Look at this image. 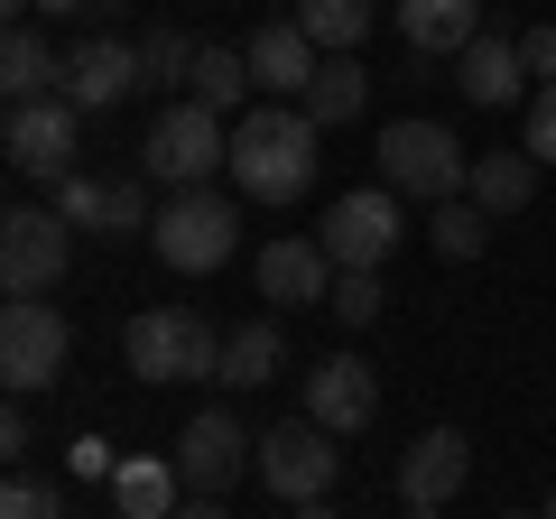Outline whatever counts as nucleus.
Segmentation results:
<instances>
[{
	"label": "nucleus",
	"instance_id": "ddd939ff",
	"mask_svg": "<svg viewBox=\"0 0 556 519\" xmlns=\"http://www.w3.org/2000/svg\"><path fill=\"white\" fill-rule=\"evenodd\" d=\"M306 418H316L325 436H362V427L380 418V380H371V362H362V353L316 362V371H306Z\"/></svg>",
	"mask_w": 556,
	"mask_h": 519
},
{
	"label": "nucleus",
	"instance_id": "7c9ffc66",
	"mask_svg": "<svg viewBox=\"0 0 556 519\" xmlns=\"http://www.w3.org/2000/svg\"><path fill=\"white\" fill-rule=\"evenodd\" d=\"M519 149H529L538 167H556V84H538V93H529V140H519Z\"/></svg>",
	"mask_w": 556,
	"mask_h": 519
},
{
	"label": "nucleus",
	"instance_id": "aec40b11",
	"mask_svg": "<svg viewBox=\"0 0 556 519\" xmlns=\"http://www.w3.org/2000/svg\"><path fill=\"white\" fill-rule=\"evenodd\" d=\"M464 195H473V204H482L492 223H501V214H519V204L538 195V159H529V149H492V159H473Z\"/></svg>",
	"mask_w": 556,
	"mask_h": 519
},
{
	"label": "nucleus",
	"instance_id": "2eb2a0df",
	"mask_svg": "<svg viewBox=\"0 0 556 519\" xmlns=\"http://www.w3.org/2000/svg\"><path fill=\"white\" fill-rule=\"evenodd\" d=\"M241 56H251V84H260V93H269V102H306V84H316L325 47L306 38L298 20H269V28H260L251 47H241Z\"/></svg>",
	"mask_w": 556,
	"mask_h": 519
},
{
	"label": "nucleus",
	"instance_id": "4be33fe9",
	"mask_svg": "<svg viewBox=\"0 0 556 519\" xmlns=\"http://www.w3.org/2000/svg\"><path fill=\"white\" fill-rule=\"evenodd\" d=\"M186 93H195L204 112H241V102L260 93V84H251V56H241V47H195V75H186Z\"/></svg>",
	"mask_w": 556,
	"mask_h": 519
},
{
	"label": "nucleus",
	"instance_id": "0eeeda50",
	"mask_svg": "<svg viewBox=\"0 0 556 519\" xmlns=\"http://www.w3.org/2000/svg\"><path fill=\"white\" fill-rule=\"evenodd\" d=\"M65 251H75L65 214H47V204H10L0 214V288L10 298H47L65 279Z\"/></svg>",
	"mask_w": 556,
	"mask_h": 519
},
{
	"label": "nucleus",
	"instance_id": "6e6552de",
	"mask_svg": "<svg viewBox=\"0 0 556 519\" xmlns=\"http://www.w3.org/2000/svg\"><path fill=\"white\" fill-rule=\"evenodd\" d=\"M65 362H75V334H65V316L47 298H10V306H0V380H10L20 400L47 390Z\"/></svg>",
	"mask_w": 556,
	"mask_h": 519
},
{
	"label": "nucleus",
	"instance_id": "412c9836",
	"mask_svg": "<svg viewBox=\"0 0 556 519\" xmlns=\"http://www.w3.org/2000/svg\"><path fill=\"white\" fill-rule=\"evenodd\" d=\"M0 93H10V102L65 93V56L38 38V28H10V47H0Z\"/></svg>",
	"mask_w": 556,
	"mask_h": 519
},
{
	"label": "nucleus",
	"instance_id": "5701e85b",
	"mask_svg": "<svg viewBox=\"0 0 556 519\" xmlns=\"http://www.w3.org/2000/svg\"><path fill=\"white\" fill-rule=\"evenodd\" d=\"M371 0H298V28L325 47V56H362V38H371Z\"/></svg>",
	"mask_w": 556,
	"mask_h": 519
},
{
	"label": "nucleus",
	"instance_id": "e433bc0d",
	"mask_svg": "<svg viewBox=\"0 0 556 519\" xmlns=\"http://www.w3.org/2000/svg\"><path fill=\"white\" fill-rule=\"evenodd\" d=\"M298 519H343V510H325V501H298Z\"/></svg>",
	"mask_w": 556,
	"mask_h": 519
},
{
	"label": "nucleus",
	"instance_id": "1a4fd4ad",
	"mask_svg": "<svg viewBox=\"0 0 556 519\" xmlns=\"http://www.w3.org/2000/svg\"><path fill=\"white\" fill-rule=\"evenodd\" d=\"M316 241H325L334 269H380V260L399 251V186H353V195H334L325 223H316Z\"/></svg>",
	"mask_w": 556,
	"mask_h": 519
},
{
	"label": "nucleus",
	"instance_id": "20e7f679",
	"mask_svg": "<svg viewBox=\"0 0 556 519\" xmlns=\"http://www.w3.org/2000/svg\"><path fill=\"white\" fill-rule=\"evenodd\" d=\"M121 353H130L139 380H204V371H223V334L195 316V306H149V316H130Z\"/></svg>",
	"mask_w": 556,
	"mask_h": 519
},
{
	"label": "nucleus",
	"instance_id": "58836bf2",
	"mask_svg": "<svg viewBox=\"0 0 556 519\" xmlns=\"http://www.w3.org/2000/svg\"><path fill=\"white\" fill-rule=\"evenodd\" d=\"M408 519H437V510H427V501H408Z\"/></svg>",
	"mask_w": 556,
	"mask_h": 519
},
{
	"label": "nucleus",
	"instance_id": "39448f33",
	"mask_svg": "<svg viewBox=\"0 0 556 519\" xmlns=\"http://www.w3.org/2000/svg\"><path fill=\"white\" fill-rule=\"evenodd\" d=\"M139 167H149L159 186H204L214 167H232V130H223V112H204V102L186 93V102H167V112L149 121Z\"/></svg>",
	"mask_w": 556,
	"mask_h": 519
},
{
	"label": "nucleus",
	"instance_id": "72a5a7b5",
	"mask_svg": "<svg viewBox=\"0 0 556 519\" xmlns=\"http://www.w3.org/2000/svg\"><path fill=\"white\" fill-rule=\"evenodd\" d=\"M75 473H84V482H93V473H102V482H112V473H121V464H112V445H102V436H84V445H75Z\"/></svg>",
	"mask_w": 556,
	"mask_h": 519
},
{
	"label": "nucleus",
	"instance_id": "f8f14e48",
	"mask_svg": "<svg viewBox=\"0 0 556 519\" xmlns=\"http://www.w3.org/2000/svg\"><path fill=\"white\" fill-rule=\"evenodd\" d=\"M149 93V56H139L130 38H84L75 56H65V102L75 112H112V102Z\"/></svg>",
	"mask_w": 556,
	"mask_h": 519
},
{
	"label": "nucleus",
	"instance_id": "cd10ccee",
	"mask_svg": "<svg viewBox=\"0 0 556 519\" xmlns=\"http://www.w3.org/2000/svg\"><path fill=\"white\" fill-rule=\"evenodd\" d=\"M325 306H334L343 325H371L380 306H390V288H380V269H334V298Z\"/></svg>",
	"mask_w": 556,
	"mask_h": 519
},
{
	"label": "nucleus",
	"instance_id": "f257e3e1",
	"mask_svg": "<svg viewBox=\"0 0 556 519\" xmlns=\"http://www.w3.org/2000/svg\"><path fill=\"white\" fill-rule=\"evenodd\" d=\"M316 130L325 121L306 112V102H251V112L232 121V186L251 204H298L306 186H316Z\"/></svg>",
	"mask_w": 556,
	"mask_h": 519
},
{
	"label": "nucleus",
	"instance_id": "423d86ee",
	"mask_svg": "<svg viewBox=\"0 0 556 519\" xmlns=\"http://www.w3.org/2000/svg\"><path fill=\"white\" fill-rule=\"evenodd\" d=\"M10 167H20L28 186H65L75 177V149H84V112L65 93H38V102H10Z\"/></svg>",
	"mask_w": 556,
	"mask_h": 519
},
{
	"label": "nucleus",
	"instance_id": "bb28decb",
	"mask_svg": "<svg viewBox=\"0 0 556 519\" xmlns=\"http://www.w3.org/2000/svg\"><path fill=\"white\" fill-rule=\"evenodd\" d=\"M427 241H437L445 260H482V241H492V214H482L473 195H445V204H427Z\"/></svg>",
	"mask_w": 556,
	"mask_h": 519
},
{
	"label": "nucleus",
	"instance_id": "ea45409f",
	"mask_svg": "<svg viewBox=\"0 0 556 519\" xmlns=\"http://www.w3.org/2000/svg\"><path fill=\"white\" fill-rule=\"evenodd\" d=\"M501 519H547V510H501Z\"/></svg>",
	"mask_w": 556,
	"mask_h": 519
},
{
	"label": "nucleus",
	"instance_id": "c85d7f7f",
	"mask_svg": "<svg viewBox=\"0 0 556 519\" xmlns=\"http://www.w3.org/2000/svg\"><path fill=\"white\" fill-rule=\"evenodd\" d=\"M139 56H149V84H186V75H195V38H177V28L139 38Z\"/></svg>",
	"mask_w": 556,
	"mask_h": 519
},
{
	"label": "nucleus",
	"instance_id": "a211bd4d",
	"mask_svg": "<svg viewBox=\"0 0 556 519\" xmlns=\"http://www.w3.org/2000/svg\"><path fill=\"white\" fill-rule=\"evenodd\" d=\"M455 84H464V102L501 112V102L529 93V56H519V38H473V47L455 56Z\"/></svg>",
	"mask_w": 556,
	"mask_h": 519
},
{
	"label": "nucleus",
	"instance_id": "4c0bfd02",
	"mask_svg": "<svg viewBox=\"0 0 556 519\" xmlns=\"http://www.w3.org/2000/svg\"><path fill=\"white\" fill-rule=\"evenodd\" d=\"M0 10H10V20H20V10H38V0H0Z\"/></svg>",
	"mask_w": 556,
	"mask_h": 519
},
{
	"label": "nucleus",
	"instance_id": "2f4dec72",
	"mask_svg": "<svg viewBox=\"0 0 556 519\" xmlns=\"http://www.w3.org/2000/svg\"><path fill=\"white\" fill-rule=\"evenodd\" d=\"M519 56H529L538 84H556V28H529V38H519Z\"/></svg>",
	"mask_w": 556,
	"mask_h": 519
},
{
	"label": "nucleus",
	"instance_id": "c9c22d12",
	"mask_svg": "<svg viewBox=\"0 0 556 519\" xmlns=\"http://www.w3.org/2000/svg\"><path fill=\"white\" fill-rule=\"evenodd\" d=\"M47 20H93V0H38Z\"/></svg>",
	"mask_w": 556,
	"mask_h": 519
},
{
	"label": "nucleus",
	"instance_id": "dca6fc26",
	"mask_svg": "<svg viewBox=\"0 0 556 519\" xmlns=\"http://www.w3.org/2000/svg\"><path fill=\"white\" fill-rule=\"evenodd\" d=\"M56 214L75 223V232H149V223H159L130 177H65L56 186Z\"/></svg>",
	"mask_w": 556,
	"mask_h": 519
},
{
	"label": "nucleus",
	"instance_id": "f03ea898",
	"mask_svg": "<svg viewBox=\"0 0 556 519\" xmlns=\"http://www.w3.org/2000/svg\"><path fill=\"white\" fill-rule=\"evenodd\" d=\"M149 251H159L177 279H204V269H223V260L241 251V204L214 195V186H177V195L159 204V223H149Z\"/></svg>",
	"mask_w": 556,
	"mask_h": 519
},
{
	"label": "nucleus",
	"instance_id": "9b49d317",
	"mask_svg": "<svg viewBox=\"0 0 556 519\" xmlns=\"http://www.w3.org/2000/svg\"><path fill=\"white\" fill-rule=\"evenodd\" d=\"M241 464H260V436L232 418V408H204V418L177 427V473H186V492H223Z\"/></svg>",
	"mask_w": 556,
	"mask_h": 519
},
{
	"label": "nucleus",
	"instance_id": "c756f323",
	"mask_svg": "<svg viewBox=\"0 0 556 519\" xmlns=\"http://www.w3.org/2000/svg\"><path fill=\"white\" fill-rule=\"evenodd\" d=\"M0 519H65V492H47V482H10V492H0Z\"/></svg>",
	"mask_w": 556,
	"mask_h": 519
},
{
	"label": "nucleus",
	"instance_id": "b1692460",
	"mask_svg": "<svg viewBox=\"0 0 556 519\" xmlns=\"http://www.w3.org/2000/svg\"><path fill=\"white\" fill-rule=\"evenodd\" d=\"M278 362H288V334L278 325H241V334H223V371L232 390H260V380H278Z\"/></svg>",
	"mask_w": 556,
	"mask_h": 519
},
{
	"label": "nucleus",
	"instance_id": "473e14b6",
	"mask_svg": "<svg viewBox=\"0 0 556 519\" xmlns=\"http://www.w3.org/2000/svg\"><path fill=\"white\" fill-rule=\"evenodd\" d=\"M28 445H38V427H28V408L10 400V408H0V455H28Z\"/></svg>",
	"mask_w": 556,
	"mask_h": 519
},
{
	"label": "nucleus",
	"instance_id": "a19ab883",
	"mask_svg": "<svg viewBox=\"0 0 556 519\" xmlns=\"http://www.w3.org/2000/svg\"><path fill=\"white\" fill-rule=\"evenodd\" d=\"M547 519H556V492H547Z\"/></svg>",
	"mask_w": 556,
	"mask_h": 519
},
{
	"label": "nucleus",
	"instance_id": "a878e982",
	"mask_svg": "<svg viewBox=\"0 0 556 519\" xmlns=\"http://www.w3.org/2000/svg\"><path fill=\"white\" fill-rule=\"evenodd\" d=\"M362 102H371V75H362V56H325V65H316V84H306V112L334 130V121H353Z\"/></svg>",
	"mask_w": 556,
	"mask_h": 519
},
{
	"label": "nucleus",
	"instance_id": "9d476101",
	"mask_svg": "<svg viewBox=\"0 0 556 519\" xmlns=\"http://www.w3.org/2000/svg\"><path fill=\"white\" fill-rule=\"evenodd\" d=\"M334 436H325L316 418H288V427H269L260 436V482H269L278 501H325L334 492Z\"/></svg>",
	"mask_w": 556,
	"mask_h": 519
},
{
	"label": "nucleus",
	"instance_id": "6ab92c4d",
	"mask_svg": "<svg viewBox=\"0 0 556 519\" xmlns=\"http://www.w3.org/2000/svg\"><path fill=\"white\" fill-rule=\"evenodd\" d=\"M399 38L417 56H464L482 38V0H399Z\"/></svg>",
	"mask_w": 556,
	"mask_h": 519
},
{
	"label": "nucleus",
	"instance_id": "393cba45",
	"mask_svg": "<svg viewBox=\"0 0 556 519\" xmlns=\"http://www.w3.org/2000/svg\"><path fill=\"white\" fill-rule=\"evenodd\" d=\"M177 464H121V473H112V501H121V519H167V510H177Z\"/></svg>",
	"mask_w": 556,
	"mask_h": 519
},
{
	"label": "nucleus",
	"instance_id": "7ed1b4c3",
	"mask_svg": "<svg viewBox=\"0 0 556 519\" xmlns=\"http://www.w3.org/2000/svg\"><path fill=\"white\" fill-rule=\"evenodd\" d=\"M464 177H473V159H464V140L445 121H390L380 130V186H399L417 204H445V195H464Z\"/></svg>",
	"mask_w": 556,
	"mask_h": 519
},
{
	"label": "nucleus",
	"instance_id": "f3484780",
	"mask_svg": "<svg viewBox=\"0 0 556 519\" xmlns=\"http://www.w3.org/2000/svg\"><path fill=\"white\" fill-rule=\"evenodd\" d=\"M260 298L325 306V298H334V260H325V241H269V251H260Z\"/></svg>",
	"mask_w": 556,
	"mask_h": 519
},
{
	"label": "nucleus",
	"instance_id": "f704fd0d",
	"mask_svg": "<svg viewBox=\"0 0 556 519\" xmlns=\"http://www.w3.org/2000/svg\"><path fill=\"white\" fill-rule=\"evenodd\" d=\"M167 519H232V510H214V492H195L186 510H167Z\"/></svg>",
	"mask_w": 556,
	"mask_h": 519
},
{
	"label": "nucleus",
	"instance_id": "4468645a",
	"mask_svg": "<svg viewBox=\"0 0 556 519\" xmlns=\"http://www.w3.org/2000/svg\"><path fill=\"white\" fill-rule=\"evenodd\" d=\"M464 482H473V445H464V427H427V436L399 455V501H427V510H445Z\"/></svg>",
	"mask_w": 556,
	"mask_h": 519
}]
</instances>
